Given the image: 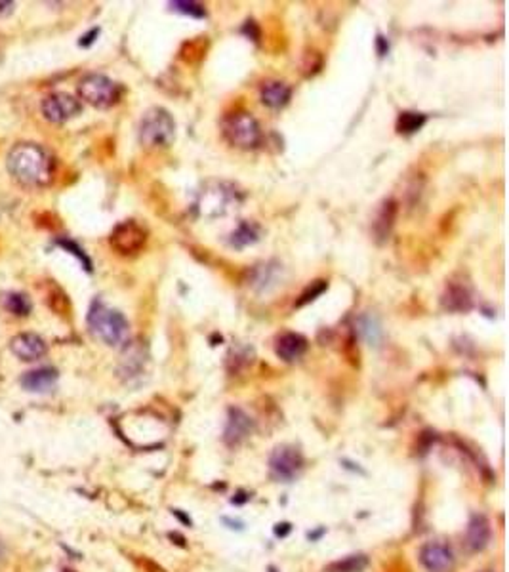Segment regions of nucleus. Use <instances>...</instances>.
I'll use <instances>...</instances> for the list:
<instances>
[{
	"instance_id": "12",
	"label": "nucleus",
	"mask_w": 509,
	"mask_h": 572,
	"mask_svg": "<svg viewBox=\"0 0 509 572\" xmlns=\"http://www.w3.org/2000/svg\"><path fill=\"white\" fill-rule=\"evenodd\" d=\"M10 349H12L16 357L25 361V363L38 361V358H42L46 355L45 340L38 334L33 332H23L13 336L12 340H10Z\"/></svg>"
},
{
	"instance_id": "1",
	"label": "nucleus",
	"mask_w": 509,
	"mask_h": 572,
	"mask_svg": "<svg viewBox=\"0 0 509 572\" xmlns=\"http://www.w3.org/2000/svg\"><path fill=\"white\" fill-rule=\"evenodd\" d=\"M8 172L19 183L40 187L54 177V160L48 153L35 144H19L8 155Z\"/></svg>"
},
{
	"instance_id": "16",
	"label": "nucleus",
	"mask_w": 509,
	"mask_h": 572,
	"mask_svg": "<svg viewBox=\"0 0 509 572\" xmlns=\"http://www.w3.org/2000/svg\"><path fill=\"white\" fill-rule=\"evenodd\" d=\"M290 95H292V90L286 82L281 81H267L262 84V90H259V98H262V103L267 105L271 109H281L284 107L286 103L290 101Z\"/></svg>"
},
{
	"instance_id": "26",
	"label": "nucleus",
	"mask_w": 509,
	"mask_h": 572,
	"mask_svg": "<svg viewBox=\"0 0 509 572\" xmlns=\"http://www.w3.org/2000/svg\"><path fill=\"white\" fill-rule=\"evenodd\" d=\"M57 245L63 246L65 250H69L73 256H76L78 258V262H81L82 265H84V269L86 271H92V262H90V258L84 254V250H82L81 246L75 245L73 240H67V239H57Z\"/></svg>"
},
{
	"instance_id": "6",
	"label": "nucleus",
	"mask_w": 509,
	"mask_h": 572,
	"mask_svg": "<svg viewBox=\"0 0 509 572\" xmlns=\"http://www.w3.org/2000/svg\"><path fill=\"white\" fill-rule=\"evenodd\" d=\"M223 136L239 149H254L262 144L259 122L246 111H237L223 120Z\"/></svg>"
},
{
	"instance_id": "19",
	"label": "nucleus",
	"mask_w": 509,
	"mask_h": 572,
	"mask_svg": "<svg viewBox=\"0 0 509 572\" xmlns=\"http://www.w3.org/2000/svg\"><path fill=\"white\" fill-rule=\"evenodd\" d=\"M259 235H262V229H259L258 223L254 221H240L237 229L229 235V245L237 250H242L246 246L256 245L259 240Z\"/></svg>"
},
{
	"instance_id": "17",
	"label": "nucleus",
	"mask_w": 509,
	"mask_h": 572,
	"mask_svg": "<svg viewBox=\"0 0 509 572\" xmlns=\"http://www.w3.org/2000/svg\"><path fill=\"white\" fill-rule=\"evenodd\" d=\"M57 382V370L56 368H37V370L27 372L25 376L21 378V385L23 390L33 391V393H46L50 391Z\"/></svg>"
},
{
	"instance_id": "4",
	"label": "nucleus",
	"mask_w": 509,
	"mask_h": 572,
	"mask_svg": "<svg viewBox=\"0 0 509 572\" xmlns=\"http://www.w3.org/2000/svg\"><path fill=\"white\" fill-rule=\"evenodd\" d=\"M176 138V122L163 107H153L139 122V141L145 147H168Z\"/></svg>"
},
{
	"instance_id": "3",
	"label": "nucleus",
	"mask_w": 509,
	"mask_h": 572,
	"mask_svg": "<svg viewBox=\"0 0 509 572\" xmlns=\"http://www.w3.org/2000/svg\"><path fill=\"white\" fill-rule=\"evenodd\" d=\"M240 202H242V195L235 185L226 182H210L197 195L195 212L201 218L214 220L237 210Z\"/></svg>"
},
{
	"instance_id": "14",
	"label": "nucleus",
	"mask_w": 509,
	"mask_h": 572,
	"mask_svg": "<svg viewBox=\"0 0 509 572\" xmlns=\"http://www.w3.org/2000/svg\"><path fill=\"white\" fill-rule=\"evenodd\" d=\"M308 351V340L302 334L296 332H284L277 338L275 344V353L283 358L284 363H294L298 358H302Z\"/></svg>"
},
{
	"instance_id": "18",
	"label": "nucleus",
	"mask_w": 509,
	"mask_h": 572,
	"mask_svg": "<svg viewBox=\"0 0 509 572\" xmlns=\"http://www.w3.org/2000/svg\"><path fill=\"white\" fill-rule=\"evenodd\" d=\"M491 523L484 515H473L467 525V546L473 551H481L491 542Z\"/></svg>"
},
{
	"instance_id": "32",
	"label": "nucleus",
	"mask_w": 509,
	"mask_h": 572,
	"mask_svg": "<svg viewBox=\"0 0 509 572\" xmlns=\"http://www.w3.org/2000/svg\"><path fill=\"white\" fill-rule=\"evenodd\" d=\"M483 572H492V571H483Z\"/></svg>"
},
{
	"instance_id": "23",
	"label": "nucleus",
	"mask_w": 509,
	"mask_h": 572,
	"mask_svg": "<svg viewBox=\"0 0 509 572\" xmlns=\"http://www.w3.org/2000/svg\"><path fill=\"white\" fill-rule=\"evenodd\" d=\"M46 302H48L52 311H56L57 315H67L71 311V303L67 300V296H65V292L62 288H57V286H52Z\"/></svg>"
},
{
	"instance_id": "24",
	"label": "nucleus",
	"mask_w": 509,
	"mask_h": 572,
	"mask_svg": "<svg viewBox=\"0 0 509 572\" xmlns=\"http://www.w3.org/2000/svg\"><path fill=\"white\" fill-rule=\"evenodd\" d=\"M170 8L174 12H180L183 16H191V18H206V10L199 2H183V0H176V2H170Z\"/></svg>"
},
{
	"instance_id": "5",
	"label": "nucleus",
	"mask_w": 509,
	"mask_h": 572,
	"mask_svg": "<svg viewBox=\"0 0 509 572\" xmlns=\"http://www.w3.org/2000/svg\"><path fill=\"white\" fill-rule=\"evenodd\" d=\"M78 98L90 103L95 109H109L113 107L115 103L120 100L122 88L115 81H111L109 76L98 75H86L78 82Z\"/></svg>"
},
{
	"instance_id": "13",
	"label": "nucleus",
	"mask_w": 509,
	"mask_h": 572,
	"mask_svg": "<svg viewBox=\"0 0 509 572\" xmlns=\"http://www.w3.org/2000/svg\"><path fill=\"white\" fill-rule=\"evenodd\" d=\"M440 302L447 311H456V313L469 311L473 308L472 290L464 283H448Z\"/></svg>"
},
{
	"instance_id": "28",
	"label": "nucleus",
	"mask_w": 509,
	"mask_h": 572,
	"mask_svg": "<svg viewBox=\"0 0 509 572\" xmlns=\"http://www.w3.org/2000/svg\"><path fill=\"white\" fill-rule=\"evenodd\" d=\"M98 35H100V29H94V31H90L88 35H84V37L81 38V46H90L94 42Z\"/></svg>"
},
{
	"instance_id": "31",
	"label": "nucleus",
	"mask_w": 509,
	"mask_h": 572,
	"mask_svg": "<svg viewBox=\"0 0 509 572\" xmlns=\"http://www.w3.org/2000/svg\"><path fill=\"white\" fill-rule=\"evenodd\" d=\"M2 557H4V544L0 540V561H2Z\"/></svg>"
},
{
	"instance_id": "9",
	"label": "nucleus",
	"mask_w": 509,
	"mask_h": 572,
	"mask_svg": "<svg viewBox=\"0 0 509 572\" xmlns=\"http://www.w3.org/2000/svg\"><path fill=\"white\" fill-rule=\"evenodd\" d=\"M40 109L46 120L62 124L81 113V101L65 92H56V94L46 95L40 103Z\"/></svg>"
},
{
	"instance_id": "27",
	"label": "nucleus",
	"mask_w": 509,
	"mask_h": 572,
	"mask_svg": "<svg viewBox=\"0 0 509 572\" xmlns=\"http://www.w3.org/2000/svg\"><path fill=\"white\" fill-rule=\"evenodd\" d=\"M361 327H363V332H365L366 340L372 342V344H376L378 338H380V328H378L376 322L372 321V319H363Z\"/></svg>"
},
{
	"instance_id": "11",
	"label": "nucleus",
	"mask_w": 509,
	"mask_h": 572,
	"mask_svg": "<svg viewBox=\"0 0 509 572\" xmlns=\"http://www.w3.org/2000/svg\"><path fill=\"white\" fill-rule=\"evenodd\" d=\"M254 421L242 409H229L227 416V426L223 431V440L227 447H239L240 443L252 433Z\"/></svg>"
},
{
	"instance_id": "30",
	"label": "nucleus",
	"mask_w": 509,
	"mask_h": 572,
	"mask_svg": "<svg viewBox=\"0 0 509 572\" xmlns=\"http://www.w3.org/2000/svg\"><path fill=\"white\" fill-rule=\"evenodd\" d=\"M174 515L180 517V519H182L183 523H187V525H191V519H189V517H185V515H182V511H180V510H174Z\"/></svg>"
},
{
	"instance_id": "20",
	"label": "nucleus",
	"mask_w": 509,
	"mask_h": 572,
	"mask_svg": "<svg viewBox=\"0 0 509 572\" xmlns=\"http://www.w3.org/2000/svg\"><path fill=\"white\" fill-rule=\"evenodd\" d=\"M0 302H2V308L6 309L8 313L16 315V317H27L31 313V302L21 292H4Z\"/></svg>"
},
{
	"instance_id": "15",
	"label": "nucleus",
	"mask_w": 509,
	"mask_h": 572,
	"mask_svg": "<svg viewBox=\"0 0 509 572\" xmlns=\"http://www.w3.org/2000/svg\"><path fill=\"white\" fill-rule=\"evenodd\" d=\"M397 218V202L393 199H385L376 210V216L372 220V233L378 243H384L390 237L391 229L395 226Z\"/></svg>"
},
{
	"instance_id": "8",
	"label": "nucleus",
	"mask_w": 509,
	"mask_h": 572,
	"mask_svg": "<svg viewBox=\"0 0 509 572\" xmlns=\"http://www.w3.org/2000/svg\"><path fill=\"white\" fill-rule=\"evenodd\" d=\"M303 456L294 445H281L269 456V469L273 479L288 483L302 472Z\"/></svg>"
},
{
	"instance_id": "29",
	"label": "nucleus",
	"mask_w": 509,
	"mask_h": 572,
	"mask_svg": "<svg viewBox=\"0 0 509 572\" xmlns=\"http://www.w3.org/2000/svg\"><path fill=\"white\" fill-rule=\"evenodd\" d=\"M283 527H284V528H281V525H277V528H275V532H277L279 536H284V535H286V532H288V530H290V525H288V523H284Z\"/></svg>"
},
{
	"instance_id": "2",
	"label": "nucleus",
	"mask_w": 509,
	"mask_h": 572,
	"mask_svg": "<svg viewBox=\"0 0 509 572\" xmlns=\"http://www.w3.org/2000/svg\"><path fill=\"white\" fill-rule=\"evenodd\" d=\"M88 328L105 346L120 347L130 338V325L117 309L107 308L101 300H94L88 311Z\"/></svg>"
},
{
	"instance_id": "7",
	"label": "nucleus",
	"mask_w": 509,
	"mask_h": 572,
	"mask_svg": "<svg viewBox=\"0 0 509 572\" xmlns=\"http://www.w3.org/2000/svg\"><path fill=\"white\" fill-rule=\"evenodd\" d=\"M145 243H147V231L134 220L119 223L109 237V245L113 246V250L119 252L120 256L138 254L145 246Z\"/></svg>"
},
{
	"instance_id": "21",
	"label": "nucleus",
	"mask_w": 509,
	"mask_h": 572,
	"mask_svg": "<svg viewBox=\"0 0 509 572\" xmlns=\"http://www.w3.org/2000/svg\"><path fill=\"white\" fill-rule=\"evenodd\" d=\"M368 566V557L363 554L347 555L344 559L334 561L324 568V572H363Z\"/></svg>"
},
{
	"instance_id": "10",
	"label": "nucleus",
	"mask_w": 509,
	"mask_h": 572,
	"mask_svg": "<svg viewBox=\"0 0 509 572\" xmlns=\"http://www.w3.org/2000/svg\"><path fill=\"white\" fill-rule=\"evenodd\" d=\"M420 561L428 572H452L456 563L450 546L443 542H428L421 546Z\"/></svg>"
},
{
	"instance_id": "25",
	"label": "nucleus",
	"mask_w": 509,
	"mask_h": 572,
	"mask_svg": "<svg viewBox=\"0 0 509 572\" xmlns=\"http://www.w3.org/2000/svg\"><path fill=\"white\" fill-rule=\"evenodd\" d=\"M327 288H328L327 281H315V283H311V286H309V288L305 290L302 296H300V300L296 302V308H302V305H305V303L313 302L315 298H317V296H321Z\"/></svg>"
},
{
	"instance_id": "33",
	"label": "nucleus",
	"mask_w": 509,
	"mask_h": 572,
	"mask_svg": "<svg viewBox=\"0 0 509 572\" xmlns=\"http://www.w3.org/2000/svg\"><path fill=\"white\" fill-rule=\"evenodd\" d=\"M65 572H73V571H65Z\"/></svg>"
},
{
	"instance_id": "22",
	"label": "nucleus",
	"mask_w": 509,
	"mask_h": 572,
	"mask_svg": "<svg viewBox=\"0 0 509 572\" xmlns=\"http://www.w3.org/2000/svg\"><path fill=\"white\" fill-rule=\"evenodd\" d=\"M428 122V117L421 113H414V111H404L399 115L397 119V130L401 134H414L420 130L421 126Z\"/></svg>"
}]
</instances>
